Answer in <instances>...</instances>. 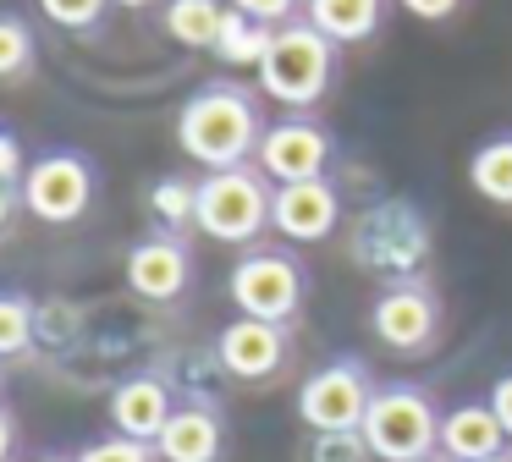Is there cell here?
Masks as SVG:
<instances>
[{"mask_svg":"<svg viewBox=\"0 0 512 462\" xmlns=\"http://www.w3.org/2000/svg\"><path fill=\"white\" fill-rule=\"evenodd\" d=\"M34 72V33L23 17L0 11V77H28Z\"/></svg>","mask_w":512,"mask_h":462,"instance_id":"obj_23","label":"cell"},{"mask_svg":"<svg viewBox=\"0 0 512 462\" xmlns=\"http://www.w3.org/2000/svg\"><path fill=\"white\" fill-rule=\"evenodd\" d=\"M364 440L380 462H424L441 451V413L419 385H386L364 413Z\"/></svg>","mask_w":512,"mask_h":462,"instance_id":"obj_3","label":"cell"},{"mask_svg":"<svg viewBox=\"0 0 512 462\" xmlns=\"http://www.w3.org/2000/svg\"><path fill=\"white\" fill-rule=\"evenodd\" d=\"M34 462H78V457H34Z\"/></svg>","mask_w":512,"mask_h":462,"instance_id":"obj_34","label":"cell"},{"mask_svg":"<svg viewBox=\"0 0 512 462\" xmlns=\"http://www.w3.org/2000/svg\"><path fill=\"white\" fill-rule=\"evenodd\" d=\"M331 77H336V44L309 17L281 22L265 61H259V88L281 105H314L331 88Z\"/></svg>","mask_w":512,"mask_h":462,"instance_id":"obj_2","label":"cell"},{"mask_svg":"<svg viewBox=\"0 0 512 462\" xmlns=\"http://www.w3.org/2000/svg\"><path fill=\"white\" fill-rule=\"evenodd\" d=\"M270 39H276V28H270V22H259V17H248V11L232 6V11H226V22H221V39H215V61L254 66V72H259Z\"/></svg>","mask_w":512,"mask_h":462,"instance_id":"obj_19","label":"cell"},{"mask_svg":"<svg viewBox=\"0 0 512 462\" xmlns=\"http://www.w3.org/2000/svg\"><path fill=\"white\" fill-rule=\"evenodd\" d=\"M39 336V308L23 292H0V358H23Z\"/></svg>","mask_w":512,"mask_h":462,"instance_id":"obj_20","label":"cell"},{"mask_svg":"<svg viewBox=\"0 0 512 462\" xmlns=\"http://www.w3.org/2000/svg\"><path fill=\"white\" fill-rule=\"evenodd\" d=\"M424 462H452V457H446V451H435V457H424Z\"/></svg>","mask_w":512,"mask_h":462,"instance_id":"obj_35","label":"cell"},{"mask_svg":"<svg viewBox=\"0 0 512 462\" xmlns=\"http://www.w3.org/2000/svg\"><path fill=\"white\" fill-rule=\"evenodd\" d=\"M215 363L232 380H270V374L287 363V330L270 325V319H248L237 314L232 325L215 336Z\"/></svg>","mask_w":512,"mask_h":462,"instance_id":"obj_10","label":"cell"},{"mask_svg":"<svg viewBox=\"0 0 512 462\" xmlns=\"http://www.w3.org/2000/svg\"><path fill=\"white\" fill-rule=\"evenodd\" d=\"M270 204H276V187H270L265 171H248V165L210 171L199 182V231L243 248L270 226Z\"/></svg>","mask_w":512,"mask_h":462,"instance_id":"obj_4","label":"cell"},{"mask_svg":"<svg viewBox=\"0 0 512 462\" xmlns=\"http://www.w3.org/2000/svg\"><path fill=\"white\" fill-rule=\"evenodd\" d=\"M369 330H375V341L391 352H424L435 341V330H441V308H435V297L424 292V286L402 281V286H386V292L375 297Z\"/></svg>","mask_w":512,"mask_h":462,"instance_id":"obj_9","label":"cell"},{"mask_svg":"<svg viewBox=\"0 0 512 462\" xmlns=\"http://www.w3.org/2000/svg\"><path fill=\"white\" fill-rule=\"evenodd\" d=\"M94 204V165L78 149H56L39 154L23 171V209L45 226H72L83 220Z\"/></svg>","mask_w":512,"mask_h":462,"instance_id":"obj_5","label":"cell"},{"mask_svg":"<svg viewBox=\"0 0 512 462\" xmlns=\"http://www.w3.org/2000/svg\"><path fill=\"white\" fill-rule=\"evenodd\" d=\"M331 154H336V143L325 127H314V121H276V127H265V138H259V171L281 187L314 182V176H325Z\"/></svg>","mask_w":512,"mask_h":462,"instance_id":"obj_8","label":"cell"},{"mask_svg":"<svg viewBox=\"0 0 512 462\" xmlns=\"http://www.w3.org/2000/svg\"><path fill=\"white\" fill-rule=\"evenodd\" d=\"M226 11V0H166V33L182 50H215Z\"/></svg>","mask_w":512,"mask_h":462,"instance_id":"obj_17","label":"cell"},{"mask_svg":"<svg viewBox=\"0 0 512 462\" xmlns=\"http://www.w3.org/2000/svg\"><path fill=\"white\" fill-rule=\"evenodd\" d=\"M17 171H23V143L0 127V182H17Z\"/></svg>","mask_w":512,"mask_h":462,"instance_id":"obj_27","label":"cell"},{"mask_svg":"<svg viewBox=\"0 0 512 462\" xmlns=\"http://www.w3.org/2000/svg\"><path fill=\"white\" fill-rule=\"evenodd\" d=\"M111 6H149V0H111Z\"/></svg>","mask_w":512,"mask_h":462,"instance_id":"obj_33","label":"cell"},{"mask_svg":"<svg viewBox=\"0 0 512 462\" xmlns=\"http://www.w3.org/2000/svg\"><path fill=\"white\" fill-rule=\"evenodd\" d=\"M259 138H265V127H259L254 94L237 83H204L177 116L182 154L199 160L204 171H232V165H243L248 154H259Z\"/></svg>","mask_w":512,"mask_h":462,"instance_id":"obj_1","label":"cell"},{"mask_svg":"<svg viewBox=\"0 0 512 462\" xmlns=\"http://www.w3.org/2000/svg\"><path fill=\"white\" fill-rule=\"evenodd\" d=\"M402 11H413V17H424V22H441L457 11V0H402Z\"/></svg>","mask_w":512,"mask_h":462,"instance_id":"obj_29","label":"cell"},{"mask_svg":"<svg viewBox=\"0 0 512 462\" xmlns=\"http://www.w3.org/2000/svg\"><path fill=\"white\" fill-rule=\"evenodd\" d=\"M188 281H193V259L171 231L144 237V242L127 248V286H133V297H144V303H177V297L188 292Z\"/></svg>","mask_w":512,"mask_h":462,"instance_id":"obj_11","label":"cell"},{"mask_svg":"<svg viewBox=\"0 0 512 462\" xmlns=\"http://www.w3.org/2000/svg\"><path fill=\"white\" fill-rule=\"evenodd\" d=\"M78 462H155V446H144V440H127V435H111V440H94V446H83Z\"/></svg>","mask_w":512,"mask_h":462,"instance_id":"obj_25","label":"cell"},{"mask_svg":"<svg viewBox=\"0 0 512 462\" xmlns=\"http://www.w3.org/2000/svg\"><path fill=\"white\" fill-rule=\"evenodd\" d=\"M468 187H474L485 204L512 209V132H501V138H490L474 149V160H468Z\"/></svg>","mask_w":512,"mask_h":462,"instance_id":"obj_18","label":"cell"},{"mask_svg":"<svg viewBox=\"0 0 512 462\" xmlns=\"http://www.w3.org/2000/svg\"><path fill=\"white\" fill-rule=\"evenodd\" d=\"M375 402V385H369L364 363L336 358L325 369H314L298 391V418L309 424V435H325V429H364V413Z\"/></svg>","mask_w":512,"mask_h":462,"instance_id":"obj_6","label":"cell"},{"mask_svg":"<svg viewBox=\"0 0 512 462\" xmlns=\"http://www.w3.org/2000/svg\"><path fill=\"white\" fill-rule=\"evenodd\" d=\"M375 451H369L364 429H325V435H309V446H303V462H369Z\"/></svg>","mask_w":512,"mask_h":462,"instance_id":"obj_22","label":"cell"},{"mask_svg":"<svg viewBox=\"0 0 512 462\" xmlns=\"http://www.w3.org/2000/svg\"><path fill=\"white\" fill-rule=\"evenodd\" d=\"M17 204H23V182H0V231L12 226Z\"/></svg>","mask_w":512,"mask_h":462,"instance_id":"obj_30","label":"cell"},{"mask_svg":"<svg viewBox=\"0 0 512 462\" xmlns=\"http://www.w3.org/2000/svg\"><path fill=\"white\" fill-rule=\"evenodd\" d=\"M0 391H6V380H0Z\"/></svg>","mask_w":512,"mask_h":462,"instance_id":"obj_36","label":"cell"},{"mask_svg":"<svg viewBox=\"0 0 512 462\" xmlns=\"http://www.w3.org/2000/svg\"><path fill=\"white\" fill-rule=\"evenodd\" d=\"M232 6L248 11V17H259V22H270V28H281V22L298 17V0H232Z\"/></svg>","mask_w":512,"mask_h":462,"instance_id":"obj_26","label":"cell"},{"mask_svg":"<svg viewBox=\"0 0 512 462\" xmlns=\"http://www.w3.org/2000/svg\"><path fill=\"white\" fill-rule=\"evenodd\" d=\"M490 407H496L501 429H507V440H512V374H501V380L490 385Z\"/></svg>","mask_w":512,"mask_h":462,"instance_id":"obj_28","label":"cell"},{"mask_svg":"<svg viewBox=\"0 0 512 462\" xmlns=\"http://www.w3.org/2000/svg\"><path fill=\"white\" fill-rule=\"evenodd\" d=\"M232 303L248 319H270V325H287L303 303V270L292 253H248L232 270Z\"/></svg>","mask_w":512,"mask_h":462,"instance_id":"obj_7","label":"cell"},{"mask_svg":"<svg viewBox=\"0 0 512 462\" xmlns=\"http://www.w3.org/2000/svg\"><path fill=\"white\" fill-rule=\"evenodd\" d=\"M380 6L386 0H303V17L331 44H358L380 28Z\"/></svg>","mask_w":512,"mask_h":462,"instance_id":"obj_16","label":"cell"},{"mask_svg":"<svg viewBox=\"0 0 512 462\" xmlns=\"http://www.w3.org/2000/svg\"><path fill=\"white\" fill-rule=\"evenodd\" d=\"M149 209L166 231L177 226H199V182H182V176H166L160 187H149Z\"/></svg>","mask_w":512,"mask_h":462,"instance_id":"obj_21","label":"cell"},{"mask_svg":"<svg viewBox=\"0 0 512 462\" xmlns=\"http://www.w3.org/2000/svg\"><path fill=\"white\" fill-rule=\"evenodd\" d=\"M501 440H507V429L490 402H463L441 418V451L452 462H485L501 451Z\"/></svg>","mask_w":512,"mask_h":462,"instance_id":"obj_15","label":"cell"},{"mask_svg":"<svg viewBox=\"0 0 512 462\" xmlns=\"http://www.w3.org/2000/svg\"><path fill=\"white\" fill-rule=\"evenodd\" d=\"M336 215H342V198L325 176L314 182H287L276 187V204H270V226L292 242H320L336 231Z\"/></svg>","mask_w":512,"mask_h":462,"instance_id":"obj_12","label":"cell"},{"mask_svg":"<svg viewBox=\"0 0 512 462\" xmlns=\"http://www.w3.org/2000/svg\"><path fill=\"white\" fill-rule=\"evenodd\" d=\"M485 462H512V451H496V457H485Z\"/></svg>","mask_w":512,"mask_h":462,"instance_id":"obj_32","label":"cell"},{"mask_svg":"<svg viewBox=\"0 0 512 462\" xmlns=\"http://www.w3.org/2000/svg\"><path fill=\"white\" fill-rule=\"evenodd\" d=\"M226 451V424L210 402H188L171 413V424L160 429L155 457L160 462H221Z\"/></svg>","mask_w":512,"mask_h":462,"instance_id":"obj_14","label":"cell"},{"mask_svg":"<svg viewBox=\"0 0 512 462\" xmlns=\"http://www.w3.org/2000/svg\"><path fill=\"white\" fill-rule=\"evenodd\" d=\"M105 6H111V0H39V11L67 33H89L94 22L105 17Z\"/></svg>","mask_w":512,"mask_h":462,"instance_id":"obj_24","label":"cell"},{"mask_svg":"<svg viewBox=\"0 0 512 462\" xmlns=\"http://www.w3.org/2000/svg\"><path fill=\"white\" fill-rule=\"evenodd\" d=\"M171 413H177V402H171V385L160 380V374H127L111 391V424H116V435H127V440L155 446L160 429L171 424Z\"/></svg>","mask_w":512,"mask_h":462,"instance_id":"obj_13","label":"cell"},{"mask_svg":"<svg viewBox=\"0 0 512 462\" xmlns=\"http://www.w3.org/2000/svg\"><path fill=\"white\" fill-rule=\"evenodd\" d=\"M12 451H17V418L0 407V462H12Z\"/></svg>","mask_w":512,"mask_h":462,"instance_id":"obj_31","label":"cell"}]
</instances>
